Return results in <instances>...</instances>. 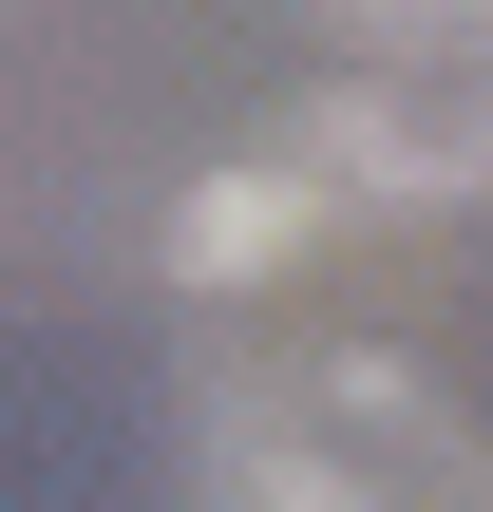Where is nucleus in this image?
<instances>
[{"instance_id": "1", "label": "nucleus", "mask_w": 493, "mask_h": 512, "mask_svg": "<svg viewBox=\"0 0 493 512\" xmlns=\"http://www.w3.org/2000/svg\"><path fill=\"white\" fill-rule=\"evenodd\" d=\"M304 19H323L304 133L361 190H456V209H493V0H304Z\"/></svg>"}, {"instance_id": "2", "label": "nucleus", "mask_w": 493, "mask_h": 512, "mask_svg": "<svg viewBox=\"0 0 493 512\" xmlns=\"http://www.w3.org/2000/svg\"><path fill=\"white\" fill-rule=\"evenodd\" d=\"M247 512H493V437L418 361H304L266 399Z\"/></svg>"}]
</instances>
